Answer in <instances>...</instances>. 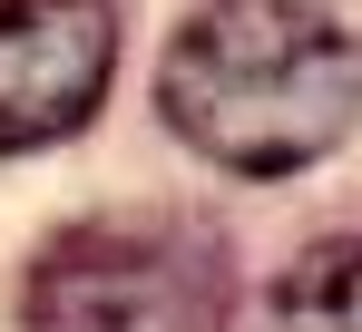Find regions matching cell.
Returning <instances> with one entry per match:
<instances>
[{
    "instance_id": "6da1fadb",
    "label": "cell",
    "mask_w": 362,
    "mask_h": 332,
    "mask_svg": "<svg viewBox=\"0 0 362 332\" xmlns=\"http://www.w3.org/2000/svg\"><path fill=\"white\" fill-rule=\"evenodd\" d=\"M157 108L226 176H294L362 117V40L313 0H206L167 40Z\"/></svg>"
},
{
    "instance_id": "7a4b0ae2",
    "label": "cell",
    "mask_w": 362,
    "mask_h": 332,
    "mask_svg": "<svg viewBox=\"0 0 362 332\" xmlns=\"http://www.w3.org/2000/svg\"><path fill=\"white\" fill-rule=\"evenodd\" d=\"M235 244L186 206H118L40 244L20 332H226Z\"/></svg>"
},
{
    "instance_id": "277c9868",
    "label": "cell",
    "mask_w": 362,
    "mask_h": 332,
    "mask_svg": "<svg viewBox=\"0 0 362 332\" xmlns=\"http://www.w3.org/2000/svg\"><path fill=\"white\" fill-rule=\"evenodd\" d=\"M264 332H362V235L353 244H313L294 274L274 283Z\"/></svg>"
},
{
    "instance_id": "3957f363",
    "label": "cell",
    "mask_w": 362,
    "mask_h": 332,
    "mask_svg": "<svg viewBox=\"0 0 362 332\" xmlns=\"http://www.w3.org/2000/svg\"><path fill=\"white\" fill-rule=\"evenodd\" d=\"M118 78L108 0H0V157L78 137Z\"/></svg>"
}]
</instances>
